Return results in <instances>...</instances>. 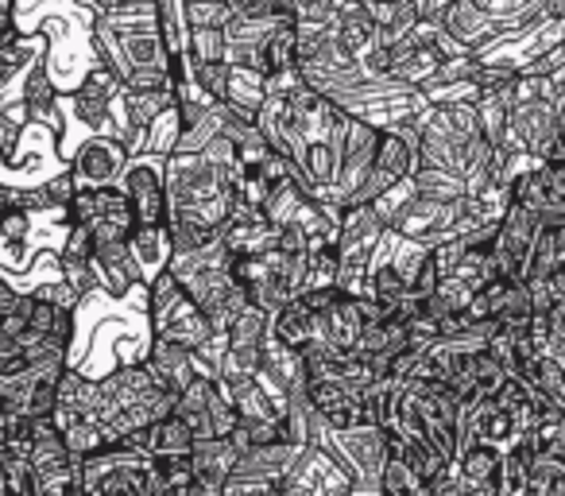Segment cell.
I'll return each instance as SVG.
<instances>
[{"label":"cell","instance_id":"obj_1","mask_svg":"<svg viewBox=\"0 0 565 496\" xmlns=\"http://www.w3.org/2000/svg\"><path fill=\"white\" fill-rule=\"evenodd\" d=\"M89 51L117 78H125L132 71H167L171 55H167L163 35H159L156 24V0H140V4H128V9L94 12Z\"/></svg>","mask_w":565,"mask_h":496},{"label":"cell","instance_id":"obj_2","mask_svg":"<svg viewBox=\"0 0 565 496\" xmlns=\"http://www.w3.org/2000/svg\"><path fill=\"white\" fill-rule=\"evenodd\" d=\"M82 493L89 496H159L156 457L136 446H105L82 457Z\"/></svg>","mask_w":565,"mask_h":496},{"label":"cell","instance_id":"obj_3","mask_svg":"<svg viewBox=\"0 0 565 496\" xmlns=\"http://www.w3.org/2000/svg\"><path fill=\"white\" fill-rule=\"evenodd\" d=\"M117 97H120V78L105 63H94L78 86L66 89V102L58 97V105H63V113L74 125L89 128V136L105 133V136H117V140H128V128L113 117V102Z\"/></svg>","mask_w":565,"mask_h":496},{"label":"cell","instance_id":"obj_4","mask_svg":"<svg viewBox=\"0 0 565 496\" xmlns=\"http://www.w3.org/2000/svg\"><path fill=\"white\" fill-rule=\"evenodd\" d=\"M322 446H330L345 462L356 481V493H380V473L392 454V426L361 423L349 431H326Z\"/></svg>","mask_w":565,"mask_h":496},{"label":"cell","instance_id":"obj_5","mask_svg":"<svg viewBox=\"0 0 565 496\" xmlns=\"http://www.w3.org/2000/svg\"><path fill=\"white\" fill-rule=\"evenodd\" d=\"M302 446L291 439L264 442V446H248L236 454L233 477L225 481L221 496H244V493H279L282 477L291 473V465L299 462Z\"/></svg>","mask_w":565,"mask_h":496},{"label":"cell","instance_id":"obj_6","mask_svg":"<svg viewBox=\"0 0 565 496\" xmlns=\"http://www.w3.org/2000/svg\"><path fill=\"white\" fill-rule=\"evenodd\" d=\"M174 415L190 426V434L198 439H225L236 426V408L228 400L225 384H221L213 372H198L186 388L179 392V403H174Z\"/></svg>","mask_w":565,"mask_h":496},{"label":"cell","instance_id":"obj_7","mask_svg":"<svg viewBox=\"0 0 565 496\" xmlns=\"http://www.w3.org/2000/svg\"><path fill=\"white\" fill-rule=\"evenodd\" d=\"M66 221H82L94 233V244H109V241H128L136 218L132 205H128L120 182L113 187H78L66 205Z\"/></svg>","mask_w":565,"mask_h":496},{"label":"cell","instance_id":"obj_8","mask_svg":"<svg viewBox=\"0 0 565 496\" xmlns=\"http://www.w3.org/2000/svg\"><path fill=\"white\" fill-rule=\"evenodd\" d=\"M387 225L399 229V233L411 236V241H423V244H438V241H446V236H461L465 229H469L465 194L454 198V202H441V198H426L415 190Z\"/></svg>","mask_w":565,"mask_h":496},{"label":"cell","instance_id":"obj_9","mask_svg":"<svg viewBox=\"0 0 565 496\" xmlns=\"http://www.w3.org/2000/svg\"><path fill=\"white\" fill-rule=\"evenodd\" d=\"M349 493H356L353 473L322 442L302 446L299 462L291 465V473L282 477L279 488V496H349Z\"/></svg>","mask_w":565,"mask_h":496},{"label":"cell","instance_id":"obj_10","mask_svg":"<svg viewBox=\"0 0 565 496\" xmlns=\"http://www.w3.org/2000/svg\"><path fill=\"white\" fill-rule=\"evenodd\" d=\"M163 159L167 156H140L128 159L125 175H120V190H125L128 205H132L136 225H167V179H163Z\"/></svg>","mask_w":565,"mask_h":496},{"label":"cell","instance_id":"obj_11","mask_svg":"<svg viewBox=\"0 0 565 496\" xmlns=\"http://www.w3.org/2000/svg\"><path fill=\"white\" fill-rule=\"evenodd\" d=\"M128 159H132V151H128L125 140L94 133L66 156V167H71L78 187H113V182H120V175H125Z\"/></svg>","mask_w":565,"mask_h":496},{"label":"cell","instance_id":"obj_12","mask_svg":"<svg viewBox=\"0 0 565 496\" xmlns=\"http://www.w3.org/2000/svg\"><path fill=\"white\" fill-rule=\"evenodd\" d=\"M557 136L562 133H557V102L554 97H531V102H519L515 109L508 113V136H503L508 148L542 159Z\"/></svg>","mask_w":565,"mask_h":496},{"label":"cell","instance_id":"obj_13","mask_svg":"<svg viewBox=\"0 0 565 496\" xmlns=\"http://www.w3.org/2000/svg\"><path fill=\"white\" fill-rule=\"evenodd\" d=\"M376 148H380V128L369 125V120H361V117H349L345 156H341L338 182H333V198H338V205L356 202V194H361L364 179H369V171H372Z\"/></svg>","mask_w":565,"mask_h":496},{"label":"cell","instance_id":"obj_14","mask_svg":"<svg viewBox=\"0 0 565 496\" xmlns=\"http://www.w3.org/2000/svg\"><path fill=\"white\" fill-rule=\"evenodd\" d=\"M542 229H546V221L539 218V213H531L526 205L511 202L508 213L500 218V229H495V256L503 261V268H508V276H519L523 279L526 264H531V253L534 244H539Z\"/></svg>","mask_w":565,"mask_h":496},{"label":"cell","instance_id":"obj_15","mask_svg":"<svg viewBox=\"0 0 565 496\" xmlns=\"http://www.w3.org/2000/svg\"><path fill=\"white\" fill-rule=\"evenodd\" d=\"M438 24L446 28V32L454 35V40L461 43L465 51H472V55L511 35L508 32V20L484 12L477 0H449L446 9L438 12Z\"/></svg>","mask_w":565,"mask_h":496},{"label":"cell","instance_id":"obj_16","mask_svg":"<svg viewBox=\"0 0 565 496\" xmlns=\"http://www.w3.org/2000/svg\"><path fill=\"white\" fill-rule=\"evenodd\" d=\"M418 167V148L411 140H403L395 128H380V148H376V159H372V171L369 179H364L361 194H356V202H372V198H380L384 190H392L395 182L411 179Z\"/></svg>","mask_w":565,"mask_h":496},{"label":"cell","instance_id":"obj_17","mask_svg":"<svg viewBox=\"0 0 565 496\" xmlns=\"http://www.w3.org/2000/svg\"><path fill=\"white\" fill-rule=\"evenodd\" d=\"M20 105H24V113H28V125H43L55 136L66 133V113H63V105H58V82L51 78L47 55L35 59V63L24 71Z\"/></svg>","mask_w":565,"mask_h":496},{"label":"cell","instance_id":"obj_18","mask_svg":"<svg viewBox=\"0 0 565 496\" xmlns=\"http://www.w3.org/2000/svg\"><path fill=\"white\" fill-rule=\"evenodd\" d=\"M310 408L326 419L330 431H349V426H361L369 423V408H364V392L356 388L341 384L333 377H318L310 380V392H307Z\"/></svg>","mask_w":565,"mask_h":496},{"label":"cell","instance_id":"obj_19","mask_svg":"<svg viewBox=\"0 0 565 496\" xmlns=\"http://www.w3.org/2000/svg\"><path fill=\"white\" fill-rule=\"evenodd\" d=\"M94 276H97V287H102L109 299H128L132 292L143 287V276H140V264H136L132 249L128 241H109V244H97L94 256Z\"/></svg>","mask_w":565,"mask_h":496},{"label":"cell","instance_id":"obj_20","mask_svg":"<svg viewBox=\"0 0 565 496\" xmlns=\"http://www.w3.org/2000/svg\"><path fill=\"white\" fill-rule=\"evenodd\" d=\"M361 330H364V318H361V310H356V299L353 295H341V299L330 303L326 310H315V338L310 341L326 346L330 353L345 357V353H356Z\"/></svg>","mask_w":565,"mask_h":496},{"label":"cell","instance_id":"obj_21","mask_svg":"<svg viewBox=\"0 0 565 496\" xmlns=\"http://www.w3.org/2000/svg\"><path fill=\"white\" fill-rule=\"evenodd\" d=\"M259 372H264V377L271 380V384L279 388V392L287 395L291 403L307 400V392H310V372H307V361H302V349L287 346V341H279V338H271V334H267Z\"/></svg>","mask_w":565,"mask_h":496},{"label":"cell","instance_id":"obj_22","mask_svg":"<svg viewBox=\"0 0 565 496\" xmlns=\"http://www.w3.org/2000/svg\"><path fill=\"white\" fill-rule=\"evenodd\" d=\"M97 408H102V384H97V377H89V372H82L78 365H66V369L58 372L55 411H51V419H55V426H58V431H63V426H71L74 419H82V415H97Z\"/></svg>","mask_w":565,"mask_h":496},{"label":"cell","instance_id":"obj_23","mask_svg":"<svg viewBox=\"0 0 565 496\" xmlns=\"http://www.w3.org/2000/svg\"><path fill=\"white\" fill-rule=\"evenodd\" d=\"M143 361H148L156 384L167 388V392H174V395H179L182 388H186L190 380L198 377V372H210L194 349L179 346V341H167V338H151L148 357H143Z\"/></svg>","mask_w":565,"mask_h":496},{"label":"cell","instance_id":"obj_24","mask_svg":"<svg viewBox=\"0 0 565 496\" xmlns=\"http://www.w3.org/2000/svg\"><path fill=\"white\" fill-rule=\"evenodd\" d=\"M454 473L461 477L465 493L469 496H500V477H503V450L495 446H457Z\"/></svg>","mask_w":565,"mask_h":496},{"label":"cell","instance_id":"obj_25","mask_svg":"<svg viewBox=\"0 0 565 496\" xmlns=\"http://www.w3.org/2000/svg\"><path fill=\"white\" fill-rule=\"evenodd\" d=\"M221 241L233 256L241 253H264L275 244V225L267 221L264 205H252V202H241L236 198V210L233 218L221 225Z\"/></svg>","mask_w":565,"mask_h":496},{"label":"cell","instance_id":"obj_26","mask_svg":"<svg viewBox=\"0 0 565 496\" xmlns=\"http://www.w3.org/2000/svg\"><path fill=\"white\" fill-rule=\"evenodd\" d=\"M241 450L233 446V439H198L194 450H190V462H194V477L202 485L205 496H221L225 481L233 477V465Z\"/></svg>","mask_w":565,"mask_h":496},{"label":"cell","instance_id":"obj_27","mask_svg":"<svg viewBox=\"0 0 565 496\" xmlns=\"http://www.w3.org/2000/svg\"><path fill=\"white\" fill-rule=\"evenodd\" d=\"M128 249H132L136 264H140L143 287H148L159 272L171 268L174 241H171V229L167 225H132V233H128Z\"/></svg>","mask_w":565,"mask_h":496},{"label":"cell","instance_id":"obj_28","mask_svg":"<svg viewBox=\"0 0 565 496\" xmlns=\"http://www.w3.org/2000/svg\"><path fill=\"white\" fill-rule=\"evenodd\" d=\"M271 338L287 341V346H295V349H302L310 338H315V310L307 307V299H302V295L287 299L271 315Z\"/></svg>","mask_w":565,"mask_h":496},{"label":"cell","instance_id":"obj_29","mask_svg":"<svg viewBox=\"0 0 565 496\" xmlns=\"http://www.w3.org/2000/svg\"><path fill=\"white\" fill-rule=\"evenodd\" d=\"M156 24L171 59H186L190 51V12L186 0H156Z\"/></svg>","mask_w":565,"mask_h":496},{"label":"cell","instance_id":"obj_30","mask_svg":"<svg viewBox=\"0 0 565 496\" xmlns=\"http://www.w3.org/2000/svg\"><path fill=\"white\" fill-rule=\"evenodd\" d=\"M225 102L256 117L259 105L267 102V74H264V71H256V66H233V63H228Z\"/></svg>","mask_w":565,"mask_h":496},{"label":"cell","instance_id":"obj_31","mask_svg":"<svg viewBox=\"0 0 565 496\" xmlns=\"http://www.w3.org/2000/svg\"><path fill=\"white\" fill-rule=\"evenodd\" d=\"M271 334V315L256 303H244L233 318L225 323V341L236 349H259Z\"/></svg>","mask_w":565,"mask_h":496},{"label":"cell","instance_id":"obj_32","mask_svg":"<svg viewBox=\"0 0 565 496\" xmlns=\"http://www.w3.org/2000/svg\"><path fill=\"white\" fill-rule=\"evenodd\" d=\"M156 481L163 496H205L190 454H156Z\"/></svg>","mask_w":565,"mask_h":496},{"label":"cell","instance_id":"obj_33","mask_svg":"<svg viewBox=\"0 0 565 496\" xmlns=\"http://www.w3.org/2000/svg\"><path fill=\"white\" fill-rule=\"evenodd\" d=\"M526 454V496H565V457H539L526 442H519Z\"/></svg>","mask_w":565,"mask_h":496},{"label":"cell","instance_id":"obj_34","mask_svg":"<svg viewBox=\"0 0 565 496\" xmlns=\"http://www.w3.org/2000/svg\"><path fill=\"white\" fill-rule=\"evenodd\" d=\"M411 182H415L418 194L441 198V202H454V198L469 194V182H465L461 175L446 171V167H434V163H418L415 175H411Z\"/></svg>","mask_w":565,"mask_h":496},{"label":"cell","instance_id":"obj_35","mask_svg":"<svg viewBox=\"0 0 565 496\" xmlns=\"http://www.w3.org/2000/svg\"><path fill=\"white\" fill-rule=\"evenodd\" d=\"M194 450V434H190V426L182 423L179 415H163L159 423L148 426V454H190Z\"/></svg>","mask_w":565,"mask_h":496},{"label":"cell","instance_id":"obj_36","mask_svg":"<svg viewBox=\"0 0 565 496\" xmlns=\"http://www.w3.org/2000/svg\"><path fill=\"white\" fill-rule=\"evenodd\" d=\"M523 442L531 446V454H539V457H565V408L542 415L539 423L523 434Z\"/></svg>","mask_w":565,"mask_h":496},{"label":"cell","instance_id":"obj_37","mask_svg":"<svg viewBox=\"0 0 565 496\" xmlns=\"http://www.w3.org/2000/svg\"><path fill=\"white\" fill-rule=\"evenodd\" d=\"M380 493L384 496H426V481L403 462V454L395 446L384 462V473H380Z\"/></svg>","mask_w":565,"mask_h":496},{"label":"cell","instance_id":"obj_38","mask_svg":"<svg viewBox=\"0 0 565 496\" xmlns=\"http://www.w3.org/2000/svg\"><path fill=\"white\" fill-rule=\"evenodd\" d=\"M24 128H28L24 105H20V109L0 105V163L4 167H20V140H24Z\"/></svg>","mask_w":565,"mask_h":496},{"label":"cell","instance_id":"obj_39","mask_svg":"<svg viewBox=\"0 0 565 496\" xmlns=\"http://www.w3.org/2000/svg\"><path fill=\"white\" fill-rule=\"evenodd\" d=\"M179 136H182V120H179V109L171 105V109H163L148 125V133H143V151H151V156H171Z\"/></svg>","mask_w":565,"mask_h":496},{"label":"cell","instance_id":"obj_40","mask_svg":"<svg viewBox=\"0 0 565 496\" xmlns=\"http://www.w3.org/2000/svg\"><path fill=\"white\" fill-rule=\"evenodd\" d=\"M190 63H225V28H190Z\"/></svg>","mask_w":565,"mask_h":496},{"label":"cell","instance_id":"obj_41","mask_svg":"<svg viewBox=\"0 0 565 496\" xmlns=\"http://www.w3.org/2000/svg\"><path fill=\"white\" fill-rule=\"evenodd\" d=\"M477 113H480V133H484V140L492 144H503V136H508V105L500 102V97H492V94H484L477 102Z\"/></svg>","mask_w":565,"mask_h":496},{"label":"cell","instance_id":"obj_42","mask_svg":"<svg viewBox=\"0 0 565 496\" xmlns=\"http://www.w3.org/2000/svg\"><path fill=\"white\" fill-rule=\"evenodd\" d=\"M55 261H58V272H63V276L71 279V284L78 287L82 295H97V292H102V287H97V276H94V264H89V256L58 253V249H55Z\"/></svg>","mask_w":565,"mask_h":496},{"label":"cell","instance_id":"obj_43","mask_svg":"<svg viewBox=\"0 0 565 496\" xmlns=\"http://www.w3.org/2000/svg\"><path fill=\"white\" fill-rule=\"evenodd\" d=\"M190 28H225L233 20V4L228 0H186Z\"/></svg>","mask_w":565,"mask_h":496},{"label":"cell","instance_id":"obj_44","mask_svg":"<svg viewBox=\"0 0 565 496\" xmlns=\"http://www.w3.org/2000/svg\"><path fill=\"white\" fill-rule=\"evenodd\" d=\"M190 78L213 97V102H225L228 86V63H190Z\"/></svg>","mask_w":565,"mask_h":496},{"label":"cell","instance_id":"obj_45","mask_svg":"<svg viewBox=\"0 0 565 496\" xmlns=\"http://www.w3.org/2000/svg\"><path fill=\"white\" fill-rule=\"evenodd\" d=\"M233 9L241 12V17L279 20V17H295V0H236Z\"/></svg>","mask_w":565,"mask_h":496},{"label":"cell","instance_id":"obj_46","mask_svg":"<svg viewBox=\"0 0 565 496\" xmlns=\"http://www.w3.org/2000/svg\"><path fill=\"white\" fill-rule=\"evenodd\" d=\"M295 20L299 24H330L333 0H295Z\"/></svg>","mask_w":565,"mask_h":496},{"label":"cell","instance_id":"obj_47","mask_svg":"<svg viewBox=\"0 0 565 496\" xmlns=\"http://www.w3.org/2000/svg\"><path fill=\"white\" fill-rule=\"evenodd\" d=\"M557 133L565 136V97H557Z\"/></svg>","mask_w":565,"mask_h":496},{"label":"cell","instance_id":"obj_48","mask_svg":"<svg viewBox=\"0 0 565 496\" xmlns=\"http://www.w3.org/2000/svg\"><path fill=\"white\" fill-rule=\"evenodd\" d=\"M554 89H557V97H565V66L554 74Z\"/></svg>","mask_w":565,"mask_h":496},{"label":"cell","instance_id":"obj_49","mask_svg":"<svg viewBox=\"0 0 565 496\" xmlns=\"http://www.w3.org/2000/svg\"><path fill=\"white\" fill-rule=\"evenodd\" d=\"M562 43H565V35H562Z\"/></svg>","mask_w":565,"mask_h":496}]
</instances>
